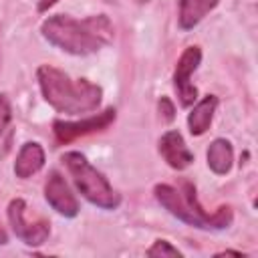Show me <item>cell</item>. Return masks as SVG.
<instances>
[{"instance_id": "15", "label": "cell", "mask_w": 258, "mask_h": 258, "mask_svg": "<svg viewBox=\"0 0 258 258\" xmlns=\"http://www.w3.org/2000/svg\"><path fill=\"white\" fill-rule=\"evenodd\" d=\"M157 111H159L161 121H165V123H171L175 119V105L171 103L169 97H161L157 101Z\"/></svg>"}, {"instance_id": "19", "label": "cell", "mask_w": 258, "mask_h": 258, "mask_svg": "<svg viewBox=\"0 0 258 258\" xmlns=\"http://www.w3.org/2000/svg\"><path fill=\"white\" fill-rule=\"evenodd\" d=\"M0 244H8V236H6L4 228H0Z\"/></svg>"}, {"instance_id": "20", "label": "cell", "mask_w": 258, "mask_h": 258, "mask_svg": "<svg viewBox=\"0 0 258 258\" xmlns=\"http://www.w3.org/2000/svg\"><path fill=\"white\" fill-rule=\"evenodd\" d=\"M133 2H135V4H147L149 0H133Z\"/></svg>"}, {"instance_id": "1", "label": "cell", "mask_w": 258, "mask_h": 258, "mask_svg": "<svg viewBox=\"0 0 258 258\" xmlns=\"http://www.w3.org/2000/svg\"><path fill=\"white\" fill-rule=\"evenodd\" d=\"M40 32L52 46L77 56L99 52L113 40V24L105 14H93L83 20L54 14L40 24Z\"/></svg>"}, {"instance_id": "2", "label": "cell", "mask_w": 258, "mask_h": 258, "mask_svg": "<svg viewBox=\"0 0 258 258\" xmlns=\"http://www.w3.org/2000/svg\"><path fill=\"white\" fill-rule=\"evenodd\" d=\"M36 81L42 99L58 113L83 115L97 111L103 101V89L89 79H71L67 73L52 64L36 69Z\"/></svg>"}, {"instance_id": "5", "label": "cell", "mask_w": 258, "mask_h": 258, "mask_svg": "<svg viewBox=\"0 0 258 258\" xmlns=\"http://www.w3.org/2000/svg\"><path fill=\"white\" fill-rule=\"evenodd\" d=\"M8 222L10 228L14 232V236L18 240H22L26 246H40L46 242L48 234H50V222L44 218H36V220H28V206L22 198H14L8 204Z\"/></svg>"}, {"instance_id": "18", "label": "cell", "mask_w": 258, "mask_h": 258, "mask_svg": "<svg viewBox=\"0 0 258 258\" xmlns=\"http://www.w3.org/2000/svg\"><path fill=\"white\" fill-rule=\"evenodd\" d=\"M222 254H234V256H244L242 252H238V250H224V252H218L216 256H222Z\"/></svg>"}, {"instance_id": "16", "label": "cell", "mask_w": 258, "mask_h": 258, "mask_svg": "<svg viewBox=\"0 0 258 258\" xmlns=\"http://www.w3.org/2000/svg\"><path fill=\"white\" fill-rule=\"evenodd\" d=\"M10 119H12V105H10L6 95H0V135L8 127Z\"/></svg>"}, {"instance_id": "7", "label": "cell", "mask_w": 258, "mask_h": 258, "mask_svg": "<svg viewBox=\"0 0 258 258\" xmlns=\"http://www.w3.org/2000/svg\"><path fill=\"white\" fill-rule=\"evenodd\" d=\"M202 62V50L200 46H187L173 69V89L177 93L179 105L181 107H191L198 101V89L191 85V73L198 69V64Z\"/></svg>"}, {"instance_id": "13", "label": "cell", "mask_w": 258, "mask_h": 258, "mask_svg": "<svg viewBox=\"0 0 258 258\" xmlns=\"http://www.w3.org/2000/svg\"><path fill=\"white\" fill-rule=\"evenodd\" d=\"M206 159H208V167L216 173V175H226L232 169L234 163V149L232 143L224 137H218L210 143L208 151H206Z\"/></svg>"}, {"instance_id": "11", "label": "cell", "mask_w": 258, "mask_h": 258, "mask_svg": "<svg viewBox=\"0 0 258 258\" xmlns=\"http://www.w3.org/2000/svg\"><path fill=\"white\" fill-rule=\"evenodd\" d=\"M220 0H177L179 12H177V24L181 30L196 28L216 6Z\"/></svg>"}, {"instance_id": "14", "label": "cell", "mask_w": 258, "mask_h": 258, "mask_svg": "<svg viewBox=\"0 0 258 258\" xmlns=\"http://www.w3.org/2000/svg\"><path fill=\"white\" fill-rule=\"evenodd\" d=\"M145 254L149 256V258H181L183 254L175 248V246H171V242H167V240H155L147 250H145Z\"/></svg>"}, {"instance_id": "4", "label": "cell", "mask_w": 258, "mask_h": 258, "mask_svg": "<svg viewBox=\"0 0 258 258\" xmlns=\"http://www.w3.org/2000/svg\"><path fill=\"white\" fill-rule=\"evenodd\" d=\"M64 167L69 169L75 187L79 189V194L91 202L93 206L101 208V210H117L121 206V196L113 189V185L109 183V179L89 163V159L79 153V151H67L62 157Z\"/></svg>"}, {"instance_id": "8", "label": "cell", "mask_w": 258, "mask_h": 258, "mask_svg": "<svg viewBox=\"0 0 258 258\" xmlns=\"http://www.w3.org/2000/svg\"><path fill=\"white\" fill-rule=\"evenodd\" d=\"M44 200L56 214H60L64 218H75L81 212L77 196L71 191L69 183L56 169H52L44 181Z\"/></svg>"}, {"instance_id": "17", "label": "cell", "mask_w": 258, "mask_h": 258, "mask_svg": "<svg viewBox=\"0 0 258 258\" xmlns=\"http://www.w3.org/2000/svg\"><path fill=\"white\" fill-rule=\"evenodd\" d=\"M56 2H58V0H38L36 10H38V12H46V10H48V8H52Z\"/></svg>"}, {"instance_id": "9", "label": "cell", "mask_w": 258, "mask_h": 258, "mask_svg": "<svg viewBox=\"0 0 258 258\" xmlns=\"http://www.w3.org/2000/svg\"><path fill=\"white\" fill-rule=\"evenodd\" d=\"M157 149H159V155L165 159V163L171 169L181 171L194 163V153L187 149V145L177 129L165 131L157 141Z\"/></svg>"}, {"instance_id": "10", "label": "cell", "mask_w": 258, "mask_h": 258, "mask_svg": "<svg viewBox=\"0 0 258 258\" xmlns=\"http://www.w3.org/2000/svg\"><path fill=\"white\" fill-rule=\"evenodd\" d=\"M44 149L40 143L36 141H26L18 155H16V161H14V175L20 177V179H28L32 177L34 173H38L42 167H44Z\"/></svg>"}, {"instance_id": "6", "label": "cell", "mask_w": 258, "mask_h": 258, "mask_svg": "<svg viewBox=\"0 0 258 258\" xmlns=\"http://www.w3.org/2000/svg\"><path fill=\"white\" fill-rule=\"evenodd\" d=\"M117 117V111L113 107H107L103 109L101 113H95V115H89L81 121H62V119H56L52 123V133L56 137L58 143H71L79 137H85V135H91V133H97V131H105Z\"/></svg>"}, {"instance_id": "12", "label": "cell", "mask_w": 258, "mask_h": 258, "mask_svg": "<svg viewBox=\"0 0 258 258\" xmlns=\"http://www.w3.org/2000/svg\"><path fill=\"white\" fill-rule=\"evenodd\" d=\"M216 107H218V97L216 95H206L194 105V109L187 113V129H189L191 135L200 137L210 129Z\"/></svg>"}, {"instance_id": "3", "label": "cell", "mask_w": 258, "mask_h": 258, "mask_svg": "<svg viewBox=\"0 0 258 258\" xmlns=\"http://www.w3.org/2000/svg\"><path fill=\"white\" fill-rule=\"evenodd\" d=\"M155 200L177 220L200 230H226L234 222L230 206H220L216 212H206L196 196V187L189 181H181L179 187L169 183H157L153 187Z\"/></svg>"}]
</instances>
